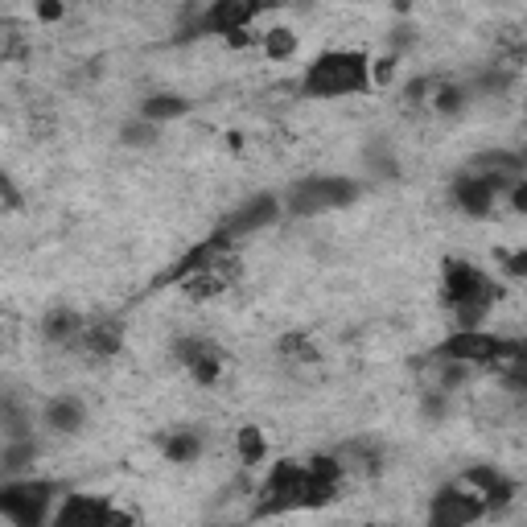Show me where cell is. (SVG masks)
Listing matches in <instances>:
<instances>
[{
  "label": "cell",
  "mask_w": 527,
  "mask_h": 527,
  "mask_svg": "<svg viewBox=\"0 0 527 527\" xmlns=\"http://www.w3.org/2000/svg\"><path fill=\"white\" fill-rule=\"evenodd\" d=\"M120 346H124V326L116 318H95L83 326V338H79V350L91 359H112L120 355Z\"/></svg>",
  "instance_id": "cell-14"
},
{
  "label": "cell",
  "mask_w": 527,
  "mask_h": 527,
  "mask_svg": "<svg viewBox=\"0 0 527 527\" xmlns=\"http://www.w3.org/2000/svg\"><path fill=\"white\" fill-rule=\"evenodd\" d=\"M511 87H515V75H511L507 66H490V70H482V75H478L474 83H466L470 99H474V95H482V99H490V95H495V99H503Z\"/></svg>",
  "instance_id": "cell-24"
},
{
  "label": "cell",
  "mask_w": 527,
  "mask_h": 527,
  "mask_svg": "<svg viewBox=\"0 0 527 527\" xmlns=\"http://www.w3.org/2000/svg\"><path fill=\"white\" fill-rule=\"evenodd\" d=\"M367 91H371V54L363 50H326L301 75V95L309 99H346Z\"/></svg>",
  "instance_id": "cell-1"
},
{
  "label": "cell",
  "mask_w": 527,
  "mask_h": 527,
  "mask_svg": "<svg viewBox=\"0 0 527 527\" xmlns=\"http://www.w3.org/2000/svg\"><path fill=\"white\" fill-rule=\"evenodd\" d=\"M367 169H371V178H396V157L388 153V149H383V145H371L367 149Z\"/></svg>",
  "instance_id": "cell-27"
},
{
  "label": "cell",
  "mask_w": 527,
  "mask_h": 527,
  "mask_svg": "<svg viewBox=\"0 0 527 527\" xmlns=\"http://www.w3.org/2000/svg\"><path fill=\"white\" fill-rule=\"evenodd\" d=\"M507 272H511V276H523V272H527V252H523V248H515V252L507 256Z\"/></svg>",
  "instance_id": "cell-32"
},
{
  "label": "cell",
  "mask_w": 527,
  "mask_h": 527,
  "mask_svg": "<svg viewBox=\"0 0 527 527\" xmlns=\"http://www.w3.org/2000/svg\"><path fill=\"white\" fill-rule=\"evenodd\" d=\"M235 453H239V462L248 466V470L264 466V462H268V437H264V429L243 425V429L235 433Z\"/></svg>",
  "instance_id": "cell-22"
},
{
  "label": "cell",
  "mask_w": 527,
  "mask_h": 527,
  "mask_svg": "<svg viewBox=\"0 0 527 527\" xmlns=\"http://www.w3.org/2000/svg\"><path fill=\"white\" fill-rule=\"evenodd\" d=\"M260 50H264V58H272V62H289V58H297V46H301V38L293 29H285V25H276V29H268V33H260Z\"/></svg>",
  "instance_id": "cell-23"
},
{
  "label": "cell",
  "mask_w": 527,
  "mask_h": 527,
  "mask_svg": "<svg viewBox=\"0 0 527 527\" xmlns=\"http://www.w3.org/2000/svg\"><path fill=\"white\" fill-rule=\"evenodd\" d=\"M161 449H165V458L173 466H190L202 458V433L198 429H173L161 437Z\"/></svg>",
  "instance_id": "cell-19"
},
{
  "label": "cell",
  "mask_w": 527,
  "mask_h": 527,
  "mask_svg": "<svg viewBox=\"0 0 527 527\" xmlns=\"http://www.w3.org/2000/svg\"><path fill=\"white\" fill-rule=\"evenodd\" d=\"M458 486H466L470 495H478L486 503V511H503L519 495V482L511 474H503L495 462H474V466H466L462 478H458Z\"/></svg>",
  "instance_id": "cell-9"
},
{
  "label": "cell",
  "mask_w": 527,
  "mask_h": 527,
  "mask_svg": "<svg viewBox=\"0 0 527 527\" xmlns=\"http://www.w3.org/2000/svg\"><path fill=\"white\" fill-rule=\"evenodd\" d=\"M420 408H425V416H429V420H441V416L449 412V396H441V392H425Z\"/></svg>",
  "instance_id": "cell-29"
},
{
  "label": "cell",
  "mask_w": 527,
  "mask_h": 527,
  "mask_svg": "<svg viewBox=\"0 0 527 527\" xmlns=\"http://www.w3.org/2000/svg\"><path fill=\"white\" fill-rule=\"evenodd\" d=\"M29 42L17 21H0V58H25Z\"/></svg>",
  "instance_id": "cell-26"
},
{
  "label": "cell",
  "mask_w": 527,
  "mask_h": 527,
  "mask_svg": "<svg viewBox=\"0 0 527 527\" xmlns=\"http://www.w3.org/2000/svg\"><path fill=\"white\" fill-rule=\"evenodd\" d=\"M499 194H507V190H503L495 178H486V173H474V169H462L458 182H453V202H458L462 215H470V219L495 215Z\"/></svg>",
  "instance_id": "cell-10"
},
{
  "label": "cell",
  "mask_w": 527,
  "mask_h": 527,
  "mask_svg": "<svg viewBox=\"0 0 527 527\" xmlns=\"http://www.w3.org/2000/svg\"><path fill=\"white\" fill-rule=\"evenodd\" d=\"M210 527H227V523H210Z\"/></svg>",
  "instance_id": "cell-33"
},
{
  "label": "cell",
  "mask_w": 527,
  "mask_h": 527,
  "mask_svg": "<svg viewBox=\"0 0 527 527\" xmlns=\"http://www.w3.org/2000/svg\"><path fill=\"white\" fill-rule=\"evenodd\" d=\"M173 355H178V363L190 371L194 383H202V388L219 383V375H223V355H219V350L210 346L206 338H198V334L178 338V342H173Z\"/></svg>",
  "instance_id": "cell-11"
},
{
  "label": "cell",
  "mask_w": 527,
  "mask_h": 527,
  "mask_svg": "<svg viewBox=\"0 0 527 527\" xmlns=\"http://www.w3.org/2000/svg\"><path fill=\"white\" fill-rule=\"evenodd\" d=\"M157 136H161V128L149 124V120H132V124L120 128V140L128 149H149V145H157Z\"/></svg>",
  "instance_id": "cell-25"
},
{
  "label": "cell",
  "mask_w": 527,
  "mask_h": 527,
  "mask_svg": "<svg viewBox=\"0 0 527 527\" xmlns=\"http://www.w3.org/2000/svg\"><path fill=\"white\" fill-rule=\"evenodd\" d=\"M490 511H486V503L478 499V495H470L466 486H458V482H449V486H441L437 495L429 499V519H425V527H474L478 519H486Z\"/></svg>",
  "instance_id": "cell-8"
},
{
  "label": "cell",
  "mask_w": 527,
  "mask_h": 527,
  "mask_svg": "<svg viewBox=\"0 0 527 527\" xmlns=\"http://www.w3.org/2000/svg\"><path fill=\"white\" fill-rule=\"evenodd\" d=\"M33 17H38V21H62L66 17V5H38V9H33Z\"/></svg>",
  "instance_id": "cell-31"
},
{
  "label": "cell",
  "mask_w": 527,
  "mask_h": 527,
  "mask_svg": "<svg viewBox=\"0 0 527 527\" xmlns=\"http://www.w3.org/2000/svg\"><path fill=\"white\" fill-rule=\"evenodd\" d=\"M0 433H5V441L33 437V412L17 392H0Z\"/></svg>",
  "instance_id": "cell-17"
},
{
  "label": "cell",
  "mask_w": 527,
  "mask_h": 527,
  "mask_svg": "<svg viewBox=\"0 0 527 527\" xmlns=\"http://www.w3.org/2000/svg\"><path fill=\"white\" fill-rule=\"evenodd\" d=\"M112 507H116V503L103 499V495H66V499L54 507L50 527H108Z\"/></svg>",
  "instance_id": "cell-13"
},
{
  "label": "cell",
  "mask_w": 527,
  "mask_h": 527,
  "mask_svg": "<svg viewBox=\"0 0 527 527\" xmlns=\"http://www.w3.org/2000/svg\"><path fill=\"white\" fill-rule=\"evenodd\" d=\"M54 507H58V482H50V478L0 482V515L13 527H50Z\"/></svg>",
  "instance_id": "cell-6"
},
{
  "label": "cell",
  "mask_w": 527,
  "mask_h": 527,
  "mask_svg": "<svg viewBox=\"0 0 527 527\" xmlns=\"http://www.w3.org/2000/svg\"><path fill=\"white\" fill-rule=\"evenodd\" d=\"M363 182L346 178V173H313L289 186V194L280 198V206L297 219H313V215H330V210H346L363 198Z\"/></svg>",
  "instance_id": "cell-4"
},
{
  "label": "cell",
  "mask_w": 527,
  "mask_h": 527,
  "mask_svg": "<svg viewBox=\"0 0 527 527\" xmlns=\"http://www.w3.org/2000/svg\"><path fill=\"white\" fill-rule=\"evenodd\" d=\"M38 462V441L25 437V441H5V449H0V474L9 478H29L25 470Z\"/></svg>",
  "instance_id": "cell-20"
},
{
  "label": "cell",
  "mask_w": 527,
  "mask_h": 527,
  "mask_svg": "<svg viewBox=\"0 0 527 527\" xmlns=\"http://www.w3.org/2000/svg\"><path fill=\"white\" fill-rule=\"evenodd\" d=\"M83 326H87V318H83L79 309L54 305V309L46 313V318H42V338H46L50 346H79Z\"/></svg>",
  "instance_id": "cell-15"
},
{
  "label": "cell",
  "mask_w": 527,
  "mask_h": 527,
  "mask_svg": "<svg viewBox=\"0 0 527 527\" xmlns=\"http://www.w3.org/2000/svg\"><path fill=\"white\" fill-rule=\"evenodd\" d=\"M280 215H285V206H280V194H252L248 202H239L231 215L215 227V239L219 248H227V252H235V243H243L248 235H256V231H264V227H272Z\"/></svg>",
  "instance_id": "cell-7"
},
{
  "label": "cell",
  "mask_w": 527,
  "mask_h": 527,
  "mask_svg": "<svg viewBox=\"0 0 527 527\" xmlns=\"http://www.w3.org/2000/svg\"><path fill=\"white\" fill-rule=\"evenodd\" d=\"M433 363H458V367H511L527 363V346L523 338H507L499 330H453L433 346Z\"/></svg>",
  "instance_id": "cell-2"
},
{
  "label": "cell",
  "mask_w": 527,
  "mask_h": 527,
  "mask_svg": "<svg viewBox=\"0 0 527 527\" xmlns=\"http://www.w3.org/2000/svg\"><path fill=\"white\" fill-rule=\"evenodd\" d=\"M429 108H433L437 116H462V112L470 108V91H466V83H433V91H429Z\"/></svg>",
  "instance_id": "cell-21"
},
{
  "label": "cell",
  "mask_w": 527,
  "mask_h": 527,
  "mask_svg": "<svg viewBox=\"0 0 527 527\" xmlns=\"http://www.w3.org/2000/svg\"><path fill=\"white\" fill-rule=\"evenodd\" d=\"M289 511H309V470L305 462L280 458L268 466L264 482L256 486V519L289 515Z\"/></svg>",
  "instance_id": "cell-5"
},
{
  "label": "cell",
  "mask_w": 527,
  "mask_h": 527,
  "mask_svg": "<svg viewBox=\"0 0 527 527\" xmlns=\"http://www.w3.org/2000/svg\"><path fill=\"white\" fill-rule=\"evenodd\" d=\"M396 66H400V58H396V54L371 58V91H375V87H388V83L396 79Z\"/></svg>",
  "instance_id": "cell-28"
},
{
  "label": "cell",
  "mask_w": 527,
  "mask_h": 527,
  "mask_svg": "<svg viewBox=\"0 0 527 527\" xmlns=\"http://www.w3.org/2000/svg\"><path fill=\"white\" fill-rule=\"evenodd\" d=\"M108 527H140V515L136 511H124V507H112Z\"/></svg>",
  "instance_id": "cell-30"
},
{
  "label": "cell",
  "mask_w": 527,
  "mask_h": 527,
  "mask_svg": "<svg viewBox=\"0 0 527 527\" xmlns=\"http://www.w3.org/2000/svg\"><path fill=\"white\" fill-rule=\"evenodd\" d=\"M260 13H264V5H252V0H215L210 9L198 13V29L223 33V38H231V33L252 29V21H256Z\"/></svg>",
  "instance_id": "cell-12"
},
{
  "label": "cell",
  "mask_w": 527,
  "mask_h": 527,
  "mask_svg": "<svg viewBox=\"0 0 527 527\" xmlns=\"http://www.w3.org/2000/svg\"><path fill=\"white\" fill-rule=\"evenodd\" d=\"M42 425H46L50 433H62V437L79 433V429L87 425V404H83L79 396H54V400L42 408Z\"/></svg>",
  "instance_id": "cell-16"
},
{
  "label": "cell",
  "mask_w": 527,
  "mask_h": 527,
  "mask_svg": "<svg viewBox=\"0 0 527 527\" xmlns=\"http://www.w3.org/2000/svg\"><path fill=\"white\" fill-rule=\"evenodd\" d=\"M367 527H375V523H367Z\"/></svg>",
  "instance_id": "cell-34"
},
{
  "label": "cell",
  "mask_w": 527,
  "mask_h": 527,
  "mask_svg": "<svg viewBox=\"0 0 527 527\" xmlns=\"http://www.w3.org/2000/svg\"><path fill=\"white\" fill-rule=\"evenodd\" d=\"M503 289L470 260H445V301L453 305L458 330H482V322L495 313Z\"/></svg>",
  "instance_id": "cell-3"
},
{
  "label": "cell",
  "mask_w": 527,
  "mask_h": 527,
  "mask_svg": "<svg viewBox=\"0 0 527 527\" xmlns=\"http://www.w3.org/2000/svg\"><path fill=\"white\" fill-rule=\"evenodd\" d=\"M190 112V99L178 95V91H157L149 95L145 103H140V120H149V124H169V120H182Z\"/></svg>",
  "instance_id": "cell-18"
}]
</instances>
